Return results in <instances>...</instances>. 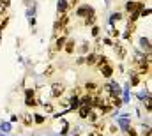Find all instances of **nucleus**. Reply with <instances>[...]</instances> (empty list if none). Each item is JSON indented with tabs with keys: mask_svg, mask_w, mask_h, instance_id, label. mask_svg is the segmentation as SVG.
<instances>
[{
	"mask_svg": "<svg viewBox=\"0 0 152 136\" xmlns=\"http://www.w3.org/2000/svg\"><path fill=\"white\" fill-rule=\"evenodd\" d=\"M140 46H142V50H145L147 53H151V39L149 37H140Z\"/></svg>",
	"mask_w": 152,
	"mask_h": 136,
	"instance_id": "nucleus-15",
	"label": "nucleus"
},
{
	"mask_svg": "<svg viewBox=\"0 0 152 136\" xmlns=\"http://www.w3.org/2000/svg\"><path fill=\"white\" fill-rule=\"evenodd\" d=\"M120 126H122V129H127L131 124H129V120H127V118H120Z\"/></svg>",
	"mask_w": 152,
	"mask_h": 136,
	"instance_id": "nucleus-29",
	"label": "nucleus"
},
{
	"mask_svg": "<svg viewBox=\"0 0 152 136\" xmlns=\"http://www.w3.org/2000/svg\"><path fill=\"white\" fill-rule=\"evenodd\" d=\"M99 34H101V27L99 25H92V37H99Z\"/></svg>",
	"mask_w": 152,
	"mask_h": 136,
	"instance_id": "nucleus-22",
	"label": "nucleus"
},
{
	"mask_svg": "<svg viewBox=\"0 0 152 136\" xmlns=\"http://www.w3.org/2000/svg\"><path fill=\"white\" fill-rule=\"evenodd\" d=\"M126 131H127V136H138V131H136V129H134L133 126H129V127H127Z\"/></svg>",
	"mask_w": 152,
	"mask_h": 136,
	"instance_id": "nucleus-28",
	"label": "nucleus"
},
{
	"mask_svg": "<svg viewBox=\"0 0 152 136\" xmlns=\"http://www.w3.org/2000/svg\"><path fill=\"white\" fill-rule=\"evenodd\" d=\"M76 41L73 39V37H67L66 39V44H64V50L62 51H66L67 55H75V51H76Z\"/></svg>",
	"mask_w": 152,
	"mask_h": 136,
	"instance_id": "nucleus-7",
	"label": "nucleus"
},
{
	"mask_svg": "<svg viewBox=\"0 0 152 136\" xmlns=\"http://www.w3.org/2000/svg\"><path fill=\"white\" fill-rule=\"evenodd\" d=\"M120 20H122V14H120V12H115L113 16H112V23H113V21H120Z\"/></svg>",
	"mask_w": 152,
	"mask_h": 136,
	"instance_id": "nucleus-30",
	"label": "nucleus"
},
{
	"mask_svg": "<svg viewBox=\"0 0 152 136\" xmlns=\"http://www.w3.org/2000/svg\"><path fill=\"white\" fill-rule=\"evenodd\" d=\"M66 39H67L66 35H58V37H55V39H53V42H51V46H53V48H55V50H57V51L60 53V51L64 50V44H66Z\"/></svg>",
	"mask_w": 152,
	"mask_h": 136,
	"instance_id": "nucleus-10",
	"label": "nucleus"
},
{
	"mask_svg": "<svg viewBox=\"0 0 152 136\" xmlns=\"http://www.w3.org/2000/svg\"><path fill=\"white\" fill-rule=\"evenodd\" d=\"M99 72H101L103 78L112 80V76L115 74V69H113V66H112V62H108V64H104L103 67H99Z\"/></svg>",
	"mask_w": 152,
	"mask_h": 136,
	"instance_id": "nucleus-6",
	"label": "nucleus"
},
{
	"mask_svg": "<svg viewBox=\"0 0 152 136\" xmlns=\"http://www.w3.org/2000/svg\"><path fill=\"white\" fill-rule=\"evenodd\" d=\"M78 51H80V55H87V53L90 51V42H88V41H87V42H83V44L80 46V50H78Z\"/></svg>",
	"mask_w": 152,
	"mask_h": 136,
	"instance_id": "nucleus-19",
	"label": "nucleus"
},
{
	"mask_svg": "<svg viewBox=\"0 0 152 136\" xmlns=\"http://www.w3.org/2000/svg\"><path fill=\"white\" fill-rule=\"evenodd\" d=\"M42 108H44V111H46V113H53V111H55V106H53L51 102H44V104H42Z\"/></svg>",
	"mask_w": 152,
	"mask_h": 136,
	"instance_id": "nucleus-21",
	"label": "nucleus"
},
{
	"mask_svg": "<svg viewBox=\"0 0 152 136\" xmlns=\"http://www.w3.org/2000/svg\"><path fill=\"white\" fill-rule=\"evenodd\" d=\"M88 136H103V133H99V131H94V129H92V131L88 133Z\"/></svg>",
	"mask_w": 152,
	"mask_h": 136,
	"instance_id": "nucleus-38",
	"label": "nucleus"
},
{
	"mask_svg": "<svg viewBox=\"0 0 152 136\" xmlns=\"http://www.w3.org/2000/svg\"><path fill=\"white\" fill-rule=\"evenodd\" d=\"M96 21H97V14H90V16L83 18V27H92V25H96Z\"/></svg>",
	"mask_w": 152,
	"mask_h": 136,
	"instance_id": "nucleus-14",
	"label": "nucleus"
},
{
	"mask_svg": "<svg viewBox=\"0 0 152 136\" xmlns=\"http://www.w3.org/2000/svg\"><path fill=\"white\" fill-rule=\"evenodd\" d=\"M92 110H94V108L88 106V104H80V106H78V117H80L81 120H87V117H88V113H90Z\"/></svg>",
	"mask_w": 152,
	"mask_h": 136,
	"instance_id": "nucleus-9",
	"label": "nucleus"
},
{
	"mask_svg": "<svg viewBox=\"0 0 152 136\" xmlns=\"http://www.w3.org/2000/svg\"><path fill=\"white\" fill-rule=\"evenodd\" d=\"M140 81H142V76L136 74L134 71H131V74H129V85H131V87H138Z\"/></svg>",
	"mask_w": 152,
	"mask_h": 136,
	"instance_id": "nucleus-13",
	"label": "nucleus"
},
{
	"mask_svg": "<svg viewBox=\"0 0 152 136\" xmlns=\"http://www.w3.org/2000/svg\"><path fill=\"white\" fill-rule=\"evenodd\" d=\"M143 7H145V4H143L142 0H134V2H133V0H127L126 5H124V9H126L127 14H131V12H140Z\"/></svg>",
	"mask_w": 152,
	"mask_h": 136,
	"instance_id": "nucleus-3",
	"label": "nucleus"
},
{
	"mask_svg": "<svg viewBox=\"0 0 152 136\" xmlns=\"http://www.w3.org/2000/svg\"><path fill=\"white\" fill-rule=\"evenodd\" d=\"M18 118H20V122H21L23 127H32L34 126V118H32V113L30 111H21Z\"/></svg>",
	"mask_w": 152,
	"mask_h": 136,
	"instance_id": "nucleus-5",
	"label": "nucleus"
},
{
	"mask_svg": "<svg viewBox=\"0 0 152 136\" xmlns=\"http://www.w3.org/2000/svg\"><path fill=\"white\" fill-rule=\"evenodd\" d=\"M57 55H58V51H57V50H55L53 46H50V51H48V57H50V58H55Z\"/></svg>",
	"mask_w": 152,
	"mask_h": 136,
	"instance_id": "nucleus-26",
	"label": "nucleus"
},
{
	"mask_svg": "<svg viewBox=\"0 0 152 136\" xmlns=\"http://www.w3.org/2000/svg\"><path fill=\"white\" fill-rule=\"evenodd\" d=\"M78 18H87V16H90V14H96V9H94V5H90V4H81V5H78L76 7V12H75Z\"/></svg>",
	"mask_w": 152,
	"mask_h": 136,
	"instance_id": "nucleus-2",
	"label": "nucleus"
},
{
	"mask_svg": "<svg viewBox=\"0 0 152 136\" xmlns=\"http://www.w3.org/2000/svg\"><path fill=\"white\" fill-rule=\"evenodd\" d=\"M101 41H103V42H104L106 46H113V41H112L110 37H104V39H101Z\"/></svg>",
	"mask_w": 152,
	"mask_h": 136,
	"instance_id": "nucleus-31",
	"label": "nucleus"
},
{
	"mask_svg": "<svg viewBox=\"0 0 152 136\" xmlns=\"http://www.w3.org/2000/svg\"><path fill=\"white\" fill-rule=\"evenodd\" d=\"M99 87H101V85H99L96 80H88V81L85 83V90H87L88 94H96V92L99 90Z\"/></svg>",
	"mask_w": 152,
	"mask_h": 136,
	"instance_id": "nucleus-11",
	"label": "nucleus"
},
{
	"mask_svg": "<svg viewBox=\"0 0 152 136\" xmlns=\"http://www.w3.org/2000/svg\"><path fill=\"white\" fill-rule=\"evenodd\" d=\"M76 136H78V135H76Z\"/></svg>",
	"mask_w": 152,
	"mask_h": 136,
	"instance_id": "nucleus-41",
	"label": "nucleus"
},
{
	"mask_svg": "<svg viewBox=\"0 0 152 136\" xmlns=\"http://www.w3.org/2000/svg\"><path fill=\"white\" fill-rule=\"evenodd\" d=\"M0 16H7V7H4L2 4H0Z\"/></svg>",
	"mask_w": 152,
	"mask_h": 136,
	"instance_id": "nucleus-33",
	"label": "nucleus"
},
{
	"mask_svg": "<svg viewBox=\"0 0 152 136\" xmlns=\"http://www.w3.org/2000/svg\"><path fill=\"white\" fill-rule=\"evenodd\" d=\"M67 131H69V124H67V122H64V127H62L60 135H67Z\"/></svg>",
	"mask_w": 152,
	"mask_h": 136,
	"instance_id": "nucleus-32",
	"label": "nucleus"
},
{
	"mask_svg": "<svg viewBox=\"0 0 152 136\" xmlns=\"http://www.w3.org/2000/svg\"><path fill=\"white\" fill-rule=\"evenodd\" d=\"M145 110H147V113H151V111H152V106H151V94H147V97H145Z\"/></svg>",
	"mask_w": 152,
	"mask_h": 136,
	"instance_id": "nucleus-25",
	"label": "nucleus"
},
{
	"mask_svg": "<svg viewBox=\"0 0 152 136\" xmlns=\"http://www.w3.org/2000/svg\"><path fill=\"white\" fill-rule=\"evenodd\" d=\"M25 97H36V90L34 88H25Z\"/></svg>",
	"mask_w": 152,
	"mask_h": 136,
	"instance_id": "nucleus-27",
	"label": "nucleus"
},
{
	"mask_svg": "<svg viewBox=\"0 0 152 136\" xmlns=\"http://www.w3.org/2000/svg\"><path fill=\"white\" fill-rule=\"evenodd\" d=\"M37 104H39L37 97H25V106L27 108H36Z\"/></svg>",
	"mask_w": 152,
	"mask_h": 136,
	"instance_id": "nucleus-18",
	"label": "nucleus"
},
{
	"mask_svg": "<svg viewBox=\"0 0 152 136\" xmlns=\"http://www.w3.org/2000/svg\"><path fill=\"white\" fill-rule=\"evenodd\" d=\"M117 131H118V127H117V126H110V133H112V135H115Z\"/></svg>",
	"mask_w": 152,
	"mask_h": 136,
	"instance_id": "nucleus-39",
	"label": "nucleus"
},
{
	"mask_svg": "<svg viewBox=\"0 0 152 136\" xmlns=\"http://www.w3.org/2000/svg\"><path fill=\"white\" fill-rule=\"evenodd\" d=\"M92 126H94V131H99V133H104V129H106V124L103 120H96Z\"/></svg>",
	"mask_w": 152,
	"mask_h": 136,
	"instance_id": "nucleus-17",
	"label": "nucleus"
},
{
	"mask_svg": "<svg viewBox=\"0 0 152 136\" xmlns=\"http://www.w3.org/2000/svg\"><path fill=\"white\" fill-rule=\"evenodd\" d=\"M96 60H97V53H94V51H88V53L85 55V66H88V67H94V66H96Z\"/></svg>",
	"mask_w": 152,
	"mask_h": 136,
	"instance_id": "nucleus-12",
	"label": "nucleus"
},
{
	"mask_svg": "<svg viewBox=\"0 0 152 136\" xmlns=\"http://www.w3.org/2000/svg\"><path fill=\"white\" fill-rule=\"evenodd\" d=\"M57 14H58V18L64 16V14H69V4H67V0H58L57 2Z\"/></svg>",
	"mask_w": 152,
	"mask_h": 136,
	"instance_id": "nucleus-8",
	"label": "nucleus"
},
{
	"mask_svg": "<svg viewBox=\"0 0 152 136\" xmlns=\"http://www.w3.org/2000/svg\"><path fill=\"white\" fill-rule=\"evenodd\" d=\"M53 72H55V66H51V64L46 66V69H44V76H51Z\"/></svg>",
	"mask_w": 152,
	"mask_h": 136,
	"instance_id": "nucleus-24",
	"label": "nucleus"
},
{
	"mask_svg": "<svg viewBox=\"0 0 152 136\" xmlns=\"http://www.w3.org/2000/svg\"><path fill=\"white\" fill-rule=\"evenodd\" d=\"M64 92H66V85L64 83H60V81L51 83V97L53 99H60L64 96Z\"/></svg>",
	"mask_w": 152,
	"mask_h": 136,
	"instance_id": "nucleus-4",
	"label": "nucleus"
},
{
	"mask_svg": "<svg viewBox=\"0 0 152 136\" xmlns=\"http://www.w3.org/2000/svg\"><path fill=\"white\" fill-rule=\"evenodd\" d=\"M113 51H115V58L117 60H120V62H124L126 58H127V48H126V44L124 42H120V41H117L113 42Z\"/></svg>",
	"mask_w": 152,
	"mask_h": 136,
	"instance_id": "nucleus-1",
	"label": "nucleus"
},
{
	"mask_svg": "<svg viewBox=\"0 0 152 136\" xmlns=\"http://www.w3.org/2000/svg\"><path fill=\"white\" fill-rule=\"evenodd\" d=\"M32 118H34V126H42L46 122V117L41 113H32Z\"/></svg>",
	"mask_w": 152,
	"mask_h": 136,
	"instance_id": "nucleus-16",
	"label": "nucleus"
},
{
	"mask_svg": "<svg viewBox=\"0 0 152 136\" xmlns=\"http://www.w3.org/2000/svg\"><path fill=\"white\" fill-rule=\"evenodd\" d=\"M69 4V7H78L80 5V0H71V2H67Z\"/></svg>",
	"mask_w": 152,
	"mask_h": 136,
	"instance_id": "nucleus-35",
	"label": "nucleus"
},
{
	"mask_svg": "<svg viewBox=\"0 0 152 136\" xmlns=\"http://www.w3.org/2000/svg\"><path fill=\"white\" fill-rule=\"evenodd\" d=\"M151 16V7H143L140 11V18H149Z\"/></svg>",
	"mask_w": 152,
	"mask_h": 136,
	"instance_id": "nucleus-23",
	"label": "nucleus"
},
{
	"mask_svg": "<svg viewBox=\"0 0 152 136\" xmlns=\"http://www.w3.org/2000/svg\"><path fill=\"white\" fill-rule=\"evenodd\" d=\"M0 4H2L4 7H7V9H9V5H11V0H0Z\"/></svg>",
	"mask_w": 152,
	"mask_h": 136,
	"instance_id": "nucleus-37",
	"label": "nucleus"
},
{
	"mask_svg": "<svg viewBox=\"0 0 152 136\" xmlns=\"http://www.w3.org/2000/svg\"><path fill=\"white\" fill-rule=\"evenodd\" d=\"M110 35H112V37H118V35H120V32H118L117 29H112V30H110Z\"/></svg>",
	"mask_w": 152,
	"mask_h": 136,
	"instance_id": "nucleus-36",
	"label": "nucleus"
},
{
	"mask_svg": "<svg viewBox=\"0 0 152 136\" xmlns=\"http://www.w3.org/2000/svg\"><path fill=\"white\" fill-rule=\"evenodd\" d=\"M143 136H151V126H145L143 127Z\"/></svg>",
	"mask_w": 152,
	"mask_h": 136,
	"instance_id": "nucleus-34",
	"label": "nucleus"
},
{
	"mask_svg": "<svg viewBox=\"0 0 152 136\" xmlns=\"http://www.w3.org/2000/svg\"><path fill=\"white\" fill-rule=\"evenodd\" d=\"M9 20H11V18H9V14H7V16L2 20V23H0V34H2V32L7 29V25H9Z\"/></svg>",
	"mask_w": 152,
	"mask_h": 136,
	"instance_id": "nucleus-20",
	"label": "nucleus"
},
{
	"mask_svg": "<svg viewBox=\"0 0 152 136\" xmlns=\"http://www.w3.org/2000/svg\"><path fill=\"white\" fill-rule=\"evenodd\" d=\"M133 2H134V0H133Z\"/></svg>",
	"mask_w": 152,
	"mask_h": 136,
	"instance_id": "nucleus-40",
	"label": "nucleus"
}]
</instances>
